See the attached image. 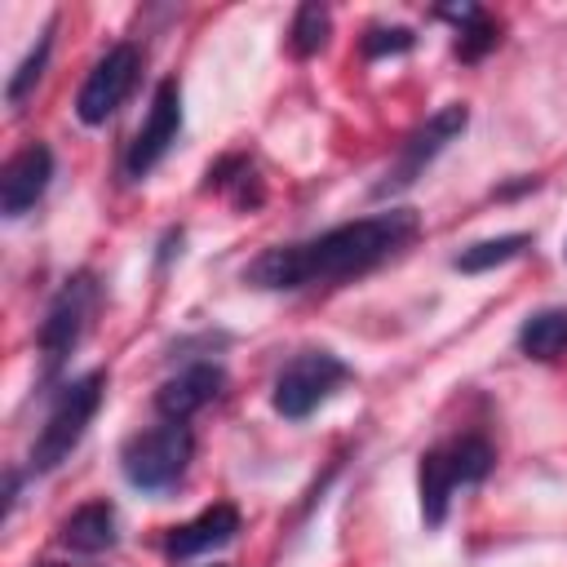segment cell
Instances as JSON below:
<instances>
[{"label":"cell","mask_w":567,"mask_h":567,"mask_svg":"<svg viewBox=\"0 0 567 567\" xmlns=\"http://www.w3.org/2000/svg\"><path fill=\"white\" fill-rule=\"evenodd\" d=\"M341 381H350V368H346L332 350H301V354H292V359L279 368L270 403H275L279 416L301 421V416H310Z\"/></svg>","instance_id":"obj_4"},{"label":"cell","mask_w":567,"mask_h":567,"mask_svg":"<svg viewBox=\"0 0 567 567\" xmlns=\"http://www.w3.org/2000/svg\"><path fill=\"white\" fill-rule=\"evenodd\" d=\"M49 49H53V27H49V31H44V35L35 40V49H31V53L22 58V66H18V71L9 75V84H4V97H9V106H18V102H22V97H27L31 89H35V80L44 75Z\"/></svg>","instance_id":"obj_19"},{"label":"cell","mask_w":567,"mask_h":567,"mask_svg":"<svg viewBox=\"0 0 567 567\" xmlns=\"http://www.w3.org/2000/svg\"><path fill=\"white\" fill-rule=\"evenodd\" d=\"M62 540L75 554H102L115 545V505L111 501H89L62 523Z\"/></svg>","instance_id":"obj_12"},{"label":"cell","mask_w":567,"mask_h":567,"mask_svg":"<svg viewBox=\"0 0 567 567\" xmlns=\"http://www.w3.org/2000/svg\"><path fill=\"white\" fill-rule=\"evenodd\" d=\"M49 182H53V151L44 142H27L18 155H9V164L0 173V213L22 217L27 208L40 204Z\"/></svg>","instance_id":"obj_9"},{"label":"cell","mask_w":567,"mask_h":567,"mask_svg":"<svg viewBox=\"0 0 567 567\" xmlns=\"http://www.w3.org/2000/svg\"><path fill=\"white\" fill-rule=\"evenodd\" d=\"M532 244V235L527 230H514V235H496V239H483V244H470V248H461L456 257H452V266L461 270V275H483V270H492V266H505V261H514L523 248Z\"/></svg>","instance_id":"obj_16"},{"label":"cell","mask_w":567,"mask_h":567,"mask_svg":"<svg viewBox=\"0 0 567 567\" xmlns=\"http://www.w3.org/2000/svg\"><path fill=\"white\" fill-rule=\"evenodd\" d=\"M44 567H62V563H44Z\"/></svg>","instance_id":"obj_21"},{"label":"cell","mask_w":567,"mask_h":567,"mask_svg":"<svg viewBox=\"0 0 567 567\" xmlns=\"http://www.w3.org/2000/svg\"><path fill=\"white\" fill-rule=\"evenodd\" d=\"M416 230H421V221H416L412 208H390V213H377V217H359V221L332 226L315 239L266 248L257 261H248L244 284L275 288V292L346 284L354 275L377 270L394 252H403L416 239Z\"/></svg>","instance_id":"obj_1"},{"label":"cell","mask_w":567,"mask_h":567,"mask_svg":"<svg viewBox=\"0 0 567 567\" xmlns=\"http://www.w3.org/2000/svg\"><path fill=\"white\" fill-rule=\"evenodd\" d=\"M190 452H195V439L182 421H164V425H151L142 434H133L124 443V478L142 492H168L182 483L186 465H190Z\"/></svg>","instance_id":"obj_3"},{"label":"cell","mask_w":567,"mask_h":567,"mask_svg":"<svg viewBox=\"0 0 567 567\" xmlns=\"http://www.w3.org/2000/svg\"><path fill=\"white\" fill-rule=\"evenodd\" d=\"M416 487H421V518H425V527H439V523L447 518V496H452V487H456V474H452L443 447H430V452L421 456Z\"/></svg>","instance_id":"obj_13"},{"label":"cell","mask_w":567,"mask_h":567,"mask_svg":"<svg viewBox=\"0 0 567 567\" xmlns=\"http://www.w3.org/2000/svg\"><path fill=\"white\" fill-rule=\"evenodd\" d=\"M465 124H470V111L461 106V102H452V106H443V111H434L403 146H399V155H394V164L385 168V177L372 186V195L377 199H385V195H399V190H408L425 168H430V159L452 142V137H461L465 133Z\"/></svg>","instance_id":"obj_5"},{"label":"cell","mask_w":567,"mask_h":567,"mask_svg":"<svg viewBox=\"0 0 567 567\" xmlns=\"http://www.w3.org/2000/svg\"><path fill=\"white\" fill-rule=\"evenodd\" d=\"M221 385H226V372L217 363H190L155 390V408L164 412V421H186L199 408H208L221 394Z\"/></svg>","instance_id":"obj_10"},{"label":"cell","mask_w":567,"mask_h":567,"mask_svg":"<svg viewBox=\"0 0 567 567\" xmlns=\"http://www.w3.org/2000/svg\"><path fill=\"white\" fill-rule=\"evenodd\" d=\"M177 133H182V89H177V80H159L155 93H151L146 124H142L137 137L128 142L124 173H128V177H146V173L173 151Z\"/></svg>","instance_id":"obj_8"},{"label":"cell","mask_w":567,"mask_h":567,"mask_svg":"<svg viewBox=\"0 0 567 567\" xmlns=\"http://www.w3.org/2000/svg\"><path fill=\"white\" fill-rule=\"evenodd\" d=\"M102 390H106V372H84L80 381L62 385L53 412L44 416V425H40V434H35V443H31V470H35V474L58 470V465L75 452V443L84 439L93 412L102 408Z\"/></svg>","instance_id":"obj_2"},{"label":"cell","mask_w":567,"mask_h":567,"mask_svg":"<svg viewBox=\"0 0 567 567\" xmlns=\"http://www.w3.org/2000/svg\"><path fill=\"white\" fill-rule=\"evenodd\" d=\"M137 71H142L137 44H128V40H124V44H111V49L93 62L89 80L80 84V93H75V115H80L84 124H106V120L124 106V97L133 93Z\"/></svg>","instance_id":"obj_7"},{"label":"cell","mask_w":567,"mask_h":567,"mask_svg":"<svg viewBox=\"0 0 567 567\" xmlns=\"http://www.w3.org/2000/svg\"><path fill=\"white\" fill-rule=\"evenodd\" d=\"M443 452H447V465H452L456 483H478V478H487V470H492V461H496L492 443L478 439V434H465V439H456V443L443 447Z\"/></svg>","instance_id":"obj_17"},{"label":"cell","mask_w":567,"mask_h":567,"mask_svg":"<svg viewBox=\"0 0 567 567\" xmlns=\"http://www.w3.org/2000/svg\"><path fill=\"white\" fill-rule=\"evenodd\" d=\"M416 44V35L408 27H372L363 35V53L368 58H385V53H408Z\"/></svg>","instance_id":"obj_20"},{"label":"cell","mask_w":567,"mask_h":567,"mask_svg":"<svg viewBox=\"0 0 567 567\" xmlns=\"http://www.w3.org/2000/svg\"><path fill=\"white\" fill-rule=\"evenodd\" d=\"M328 31H332L328 9L315 4V0H306V4L297 9V18H292V53H297V58L319 53V49L328 44Z\"/></svg>","instance_id":"obj_18"},{"label":"cell","mask_w":567,"mask_h":567,"mask_svg":"<svg viewBox=\"0 0 567 567\" xmlns=\"http://www.w3.org/2000/svg\"><path fill=\"white\" fill-rule=\"evenodd\" d=\"M93 306H97V284H93V275H89V270L71 275V279L58 288V297L49 301V315H44V323H40V354H44V372H58V368H62V359L80 346V337H84V328H89Z\"/></svg>","instance_id":"obj_6"},{"label":"cell","mask_w":567,"mask_h":567,"mask_svg":"<svg viewBox=\"0 0 567 567\" xmlns=\"http://www.w3.org/2000/svg\"><path fill=\"white\" fill-rule=\"evenodd\" d=\"M235 532H239V509L221 501V505H208L204 514H195L190 523L173 527L168 554H173V558H195V554H208V549L235 540Z\"/></svg>","instance_id":"obj_11"},{"label":"cell","mask_w":567,"mask_h":567,"mask_svg":"<svg viewBox=\"0 0 567 567\" xmlns=\"http://www.w3.org/2000/svg\"><path fill=\"white\" fill-rule=\"evenodd\" d=\"M518 350L527 359H558V354H567V306L536 310L518 328Z\"/></svg>","instance_id":"obj_14"},{"label":"cell","mask_w":567,"mask_h":567,"mask_svg":"<svg viewBox=\"0 0 567 567\" xmlns=\"http://www.w3.org/2000/svg\"><path fill=\"white\" fill-rule=\"evenodd\" d=\"M443 18H452V22H461V35H456V58L461 62H478L487 49H496V22L483 13V9H474V4H452V9H439Z\"/></svg>","instance_id":"obj_15"}]
</instances>
